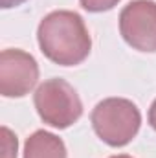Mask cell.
Instances as JSON below:
<instances>
[{
	"label": "cell",
	"mask_w": 156,
	"mask_h": 158,
	"mask_svg": "<svg viewBox=\"0 0 156 158\" xmlns=\"http://www.w3.org/2000/svg\"><path fill=\"white\" fill-rule=\"evenodd\" d=\"M81 6L86 9V11H92V13H99V11H109L112 9L114 6H117L119 0H79Z\"/></svg>",
	"instance_id": "cell-8"
},
{
	"label": "cell",
	"mask_w": 156,
	"mask_h": 158,
	"mask_svg": "<svg viewBox=\"0 0 156 158\" xmlns=\"http://www.w3.org/2000/svg\"><path fill=\"white\" fill-rule=\"evenodd\" d=\"M110 158H132V156H129V155H116V156H110Z\"/></svg>",
	"instance_id": "cell-11"
},
{
	"label": "cell",
	"mask_w": 156,
	"mask_h": 158,
	"mask_svg": "<svg viewBox=\"0 0 156 158\" xmlns=\"http://www.w3.org/2000/svg\"><path fill=\"white\" fill-rule=\"evenodd\" d=\"M37 81L39 64L33 55L13 48L0 53V94L4 98H22Z\"/></svg>",
	"instance_id": "cell-5"
},
{
	"label": "cell",
	"mask_w": 156,
	"mask_h": 158,
	"mask_svg": "<svg viewBox=\"0 0 156 158\" xmlns=\"http://www.w3.org/2000/svg\"><path fill=\"white\" fill-rule=\"evenodd\" d=\"M17 136L7 127H2V158H17Z\"/></svg>",
	"instance_id": "cell-7"
},
{
	"label": "cell",
	"mask_w": 156,
	"mask_h": 158,
	"mask_svg": "<svg viewBox=\"0 0 156 158\" xmlns=\"http://www.w3.org/2000/svg\"><path fill=\"white\" fill-rule=\"evenodd\" d=\"M26 0H2V7L4 9H9V7H17L20 4H24Z\"/></svg>",
	"instance_id": "cell-10"
},
{
	"label": "cell",
	"mask_w": 156,
	"mask_h": 158,
	"mask_svg": "<svg viewBox=\"0 0 156 158\" xmlns=\"http://www.w3.org/2000/svg\"><path fill=\"white\" fill-rule=\"evenodd\" d=\"M149 123H151V127L156 131V99L153 101V105L149 109Z\"/></svg>",
	"instance_id": "cell-9"
},
{
	"label": "cell",
	"mask_w": 156,
	"mask_h": 158,
	"mask_svg": "<svg viewBox=\"0 0 156 158\" xmlns=\"http://www.w3.org/2000/svg\"><path fill=\"white\" fill-rule=\"evenodd\" d=\"M40 119L55 129L74 125L83 114V103L76 88L61 77L46 79L33 96Z\"/></svg>",
	"instance_id": "cell-3"
},
{
	"label": "cell",
	"mask_w": 156,
	"mask_h": 158,
	"mask_svg": "<svg viewBox=\"0 0 156 158\" xmlns=\"http://www.w3.org/2000/svg\"><path fill=\"white\" fill-rule=\"evenodd\" d=\"M24 158H66V147L59 136L37 131L26 140Z\"/></svg>",
	"instance_id": "cell-6"
},
{
	"label": "cell",
	"mask_w": 156,
	"mask_h": 158,
	"mask_svg": "<svg viewBox=\"0 0 156 158\" xmlns=\"http://www.w3.org/2000/svg\"><path fill=\"white\" fill-rule=\"evenodd\" d=\"M119 31L138 52H156V2L132 0L119 13Z\"/></svg>",
	"instance_id": "cell-4"
},
{
	"label": "cell",
	"mask_w": 156,
	"mask_h": 158,
	"mask_svg": "<svg viewBox=\"0 0 156 158\" xmlns=\"http://www.w3.org/2000/svg\"><path fill=\"white\" fill-rule=\"evenodd\" d=\"M40 52L55 64L76 66L83 63L92 48L90 33L83 17L76 11H51L46 15L37 30Z\"/></svg>",
	"instance_id": "cell-1"
},
{
	"label": "cell",
	"mask_w": 156,
	"mask_h": 158,
	"mask_svg": "<svg viewBox=\"0 0 156 158\" xmlns=\"http://www.w3.org/2000/svg\"><path fill=\"white\" fill-rule=\"evenodd\" d=\"M92 127L96 134L110 147H123L138 134L142 125L140 109L125 98H107L92 110Z\"/></svg>",
	"instance_id": "cell-2"
}]
</instances>
